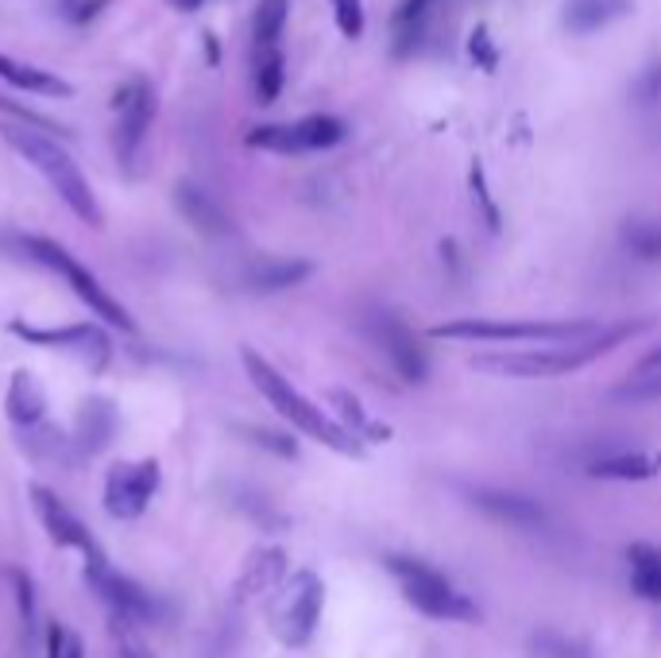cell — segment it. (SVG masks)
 Segmentation results:
<instances>
[{"label":"cell","mask_w":661,"mask_h":658,"mask_svg":"<svg viewBox=\"0 0 661 658\" xmlns=\"http://www.w3.org/2000/svg\"><path fill=\"white\" fill-rule=\"evenodd\" d=\"M0 136H4V144L16 151V156L28 159V164L47 178V186L67 202L70 214L78 217V222L101 229L105 217H101V206H97L93 186H89V178L81 175V167L73 164V156L55 140L51 132H39V128H31V125L4 120V125H0Z\"/></svg>","instance_id":"cell-1"},{"label":"cell","mask_w":661,"mask_h":658,"mask_svg":"<svg viewBox=\"0 0 661 658\" xmlns=\"http://www.w3.org/2000/svg\"><path fill=\"white\" fill-rule=\"evenodd\" d=\"M650 322H619V326H603L592 337L576 341V345H558V348H537V353H480L472 356V369L495 372V376H514V380H553L569 376V372L584 369V364L600 361L603 353H611L615 345L631 341L634 333H642Z\"/></svg>","instance_id":"cell-2"},{"label":"cell","mask_w":661,"mask_h":658,"mask_svg":"<svg viewBox=\"0 0 661 658\" xmlns=\"http://www.w3.org/2000/svg\"><path fill=\"white\" fill-rule=\"evenodd\" d=\"M240 361H244V372H248V380L256 384V392L264 395V400L272 403V407L290 422V426H298L302 434H309L314 442L329 445L333 453H345V458H361L364 445L356 442V438L348 434L341 422H333L322 407H314V403H309L306 395L298 392V387H290V380L283 376V372L275 369L272 361H264L256 348H240Z\"/></svg>","instance_id":"cell-3"},{"label":"cell","mask_w":661,"mask_h":658,"mask_svg":"<svg viewBox=\"0 0 661 658\" xmlns=\"http://www.w3.org/2000/svg\"><path fill=\"white\" fill-rule=\"evenodd\" d=\"M391 570V577L398 581L403 597L411 600L418 612L434 616V620H461L472 623L480 620V608L468 592H461L445 573H437L434 566H426L422 558H403V554H391L383 562Z\"/></svg>","instance_id":"cell-4"},{"label":"cell","mask_w":661,"mask_h":658,"mask_svg":"<svg viewBox=\"0 0 661 658\" xmlns=\"http://www.w3.org/2000/svg\"><path fill=\"white\" fill-rule=\"evenodd\" d=\"M23 252H28V256L36 259V264H43V267H51L55 275H62V279H67V287H70L73 295H78L81 303H86L89 311H93L101 322H109V326H117V330H125V333L136 330L132 314H128L125 306H120L117 298H112L109 291H105L101 283H97V275L89 272L86 264H78V259H73L70 252L59 245V240L23 237Z\"/></svg>","instance_id":"cell-5"},{"label":"cell","mask_w":661,"mask_h":658,"mask_svg":"<svg viewBox=\"0 0 661 658\" xmlns=\"http://www.w3.org/2000/svg\"><path fill=\"white\" fill-rule=\"evenodd\" d=\"M322 605H325L322 577L309 570L290 573L287 581L275 589V600H272V608H267L275 639H279L283 647H306L317 631V620H322Z\"/></svg>","instance_id":"cell-6"},{"label":"cell","mask_w":661,"mask_h":658,"mask_svg":"<svg viewBox=\"0 0 661 658\" xmlns=\"http://www.w3.org/2000/svg\"><path fill=\"white\" fill-rule=\"evenodd\" d=\"M600 330L595 322H445L434 326L430 337L448 341H487V345H503V341H537V345H576V341L592 337Z\"/></svg>","instance_id":"cell-7"},{"label":"cell","mask_w":661,"mask_h":658,"mask_svg":"<svg viewBox=\"0 0 661 658\" xmlns=\"http://www.w3.org/2000/svg\"><path fill=\"white\" fill-rule=\"evenodd\" d=\"M348 128L337 117H302L294 125H259L248 132V148L275 151V156H306V151H329L345 140Z\"/></svg>","instance_id":"cell-8"},{"label":"cell","mask_w":661,"mask_h":658,"mask_svg":"<svg viewBox=\"0 0 661 658\" xmlns=\"http://www.w3.org/2000/svg\"><path fill=\"white\" fill-rule=\"evenodd\" d=\"M162 469L155 458L144 461H120L105 477V511L112 519H140L151 503V495L159 492Z\"/></svg>","instance_id":"cell-9"},{"label":"cell","mask_w":661,"mask_h":658,"mask_svg":"<svg viewBox=\"0 0 661 658\" xmlns=\"http://www.w3.org/2000/svg\"><path fill=\"white\" fill-rule=\"evenodd\" d=\"M86 581L93 585L97 597L109 605V612H112V620H117V623H128V628H132V623H147L155 616L151 597H147L140 585L132 581V577L112 570L105 550H97L93 558H86Z\"/></svg>","instance_id":"cell-10"},{"label":"cell","mask_w":661,"mask_h":658,"mask_svg":"<svg viewBox=\"0 0 661 658\" xmlns=\"http://www.w3.org/2000/svg\"><path fill=\"white\" fill-rule=\"evenodd\" d=\"M117 132H112V144H117V159L128 170L136 167V156H140L147 128L155 120V94L144 78H132L125 82V89H117Z\"/></svg>","instance_id":"cell-11"},{"label":"cell","mask_w":661,"mask_h":658,"mask_svg":"<svg viewBox=\"0 0 661 658\" xmlns=\"http://www.w3.org/2000/svg\"><path fill=\"white\" fill-rule=\"evenodd\" d=\"M364 330L375 345L387 353V361L395 364V372L406 380V384H426L430 376V361L422 353V345L414 341V333L403 326L391 311H367Z\"/></svg>","instance_id":"cell-12"},{"label":"cell","mask_w":661,"mask_h":658,"mask_svg":"<svg viewBox=\"0 0 661 658\" xmlns=\"http://www.w3.org/2000/svg\"><path fill=\"white\" fill-rule=\"evenodd\" d=\"M20 341L28 345H47V348H67V353H78L89 369H105L109 361V337H105L97 326L89 322H78V326H28V322H12L8 326Z\"/></svg>","instance_id":"cell-13"},{"label":"cell","mask_w":661,"mask_h":658,"mask_svg":"<svg viewBox=\"0 0 661 658\" xmlns=\"http://www.w3.org/2000/svg\"><path fill=\"white\" fill-rule=\"evenodd\" d=\"M28 495H31V503H36L39 523L47 527V534H51L55 547L78 550L81 558H93L97 550H101V542H97L93 534H89V527L81 523V519L73 515V511H70L67 503H62L51 489H43V484H31Z\"/></svg>","instance_id":"cell-14"},{"label":"cell","mask_w":661,"mask_h":658,"mask_svg":"<svg viewBox=\"0 0 661 658\" xmlns=\"http://www.w3.org/2000/svg\"><path fill=\"white\" fill-rule=\"evenodd\" d=\"M472 503H476L484 515H492L495 523H507L514 531H542L545 527V508L537 500H530V495L480 489V492H472Z\"/></svg>","instance_id":"cell-15"},{"label":"cell","mask_w":661,"mask_h":658,"mask_svg":"<svg viewBox=\"0 0 661 658\" xmlns=\"http://www.w3.org/2000/svg\"><path fill=\"white\" fill-rule=\"evenodd\" d=\"M283 577H287V554H283L279 547H264L244 562V570L233 585V597L248 600V597H259V592H272L283 585Z\"/></svg>","instance_id":"cell-16"},{"label":"cell","mask_w":661,"mask_h":658,"mask_svg":"<svg viewBox=\"0 0 661 658\" xmlns=\"http://www.w3.org/2000/svg\"><path fill=\"white\" fill-rule=\"evenodd\" d=\"M584 473L595 477V481H654V477H661V453H608V458L588 461Z\"/></svg>","instance_id":"cell-17"},{"label":"cell","mask_w":661,"mask_h":658,"mask_svg":"<svg viewBox=\"0 0 661 658\" xmlns=\"http://www.w3.org/2000/svg\"><path fill=\"white\" fill-rule=\"evenodd\" d=\"M175 202H178V209H182L186 222H190L198 233H206V237H228V233H233V222H228V214L217 206L214 198H209L206 190H198V186L182 183L175 190Z\"/></svg>","instance_id":"cell-18"},{"label":"cell","mask_w":661,"mask_h":658,"mask_svg":"<svg viewBox=\"0 0 661 658\" xmlns=\"http://www.w3.org/2000/svg\"><path fill=\"white\" fill-rule=\"evenodd\" d=\"M4 411H8V419H12L16 426H23V430L39 426V422H43V414H47L43 384H39L31 372H16L12 384H8V395H4Z\"/></svg>","instance_id":"cell-19"},{"label":"cell","mask_w":661,"mask_h":658,"mask_svg":"<svg viewBox=\"0 0 661 658\" xmlns=\"http://www.w3.org/2000/svg\"><path fill=\"white\" fill-rule=\"evenodd\" d=\"M0 82L12 86V89H28V94H39V97H70L73 86L62 82L59 75H47V70L31 67V62H20V59H8V55H0Z\"/></svg>","instance_id":"cell-20"},{"label":"cell","mask_w":661,"mask_h":658,"mask_svg":"<svg viewBox=\"0 0 661 658\" xmlns=\"http://www.w3.org/2000/svg\"><path fill=\"white\" fill-rule=\"evenodd\" d=\"M117 434V411L105 400H89L78 411V445L81 453H101Z\"/></svg>","instance_id":"cell-21"},{"label":"cell","mask_w":661,"mask_h":658,"mask_svg":"<svg viewBox=\"0 0 661 658\" xmlns=\"http://www.w3.org/2000/svg\"><path fill=\"white\" fill-rule=\"evenodd\" d=\"M309 272H314V264H309V259H264V264L248 267L244 283H248V291H259V295H267V291H287V287H294V283H302Z\"/></svg>","instance_id":"cell-22"},{"label":"cell","mask_w":661,"mask_h":658,"mask_svg":"<svg viewBox=\"0 0 661 658\" xmlns=\"http://www.w3.org/2000/svg\"><path fill=\"white\" fill-rule=\"evenodd\" d=\"M623 12H631V0H569L565 4V28L576 36L608 28L611 20H619Z\"/></svg>","instance_id":"cell-23"},{"label":"cell","mask_w":661,"mask_h":658,"mask_svg":"<svg viewBox=\"0 0 661 658\" xmlns=\"http://www.w3.org/2000/svg\"><path fill=\"white\" fill-rule=\"evenodd\" d=\"M287 12H290V0H259L256 16H251V55L279 51Z\"/></svg>","instance_id":"cell-24"},{"label":"cell","mask_w":661,"mask_h":658,"mask_svg":"<svg viewBox=\"0 0 661 658\" xmlns=\"http://www.w3.org/2000/svg\"><path fill=\"white\" fill-rule=\"evenodd\" d=\"M437 8V0H403L395 8V20H391V31H395V51L398 55H411L414 47L422 43L426 36V23L430 12Z\"/></svg>","instance_id":"cell-25"},{"label":"cell","mask_w":661,"mask_h":658,"mask_svg":"<svg viewBox=\"0 0 661 658\" xmlns=\"http://www.w3.org/2000/svg\"><path fill=\"white\" fill-rule=\"evenodd\" d=\"M329 403L341 414V426H345L348 434L356 438V442H361V438H367V442H387V438H391V430L379 426V422H375L372 414L361 407V400H356L353 392H345V387H333Z\"/></svg>","instance_id":"cell-26"},{"label":"cell","mask_w":661,"mask_h":658,"mask_svg":"<svg viewBox=\"0 0 661 658\" xmlns=\"http://www.w3.org/2000/svg\"><path fill=\"white\" fill-rule=\"evenodd\" d=\"M627 558H631V589L642 600H661V550L634 542Z\"/></svg>","instance_id":"cell-27"},{"label":"cell","mask_w":661,"mask_h":658,"mask_svg":"<svg viewBox=\"0 0 661 658\" xmlns=\"http://www.w3.org/2000/svg\"><path fill=\"white\" fill-rule=\"evenodd\" d=\"M283 51H267V55H251V82H256V101L272 105L283 94Z\"/></svg>","instance_id":"cell-28"},{"label":"cell","mask_w":661,"mask_h":658,"mask_svg":"<svg viewBox=\"0 0 661 658\" xmlns=\"http://www.w3.org/2000/svg\"><path fill=\"white\" fill-rule=\"evenodd\" d=\"M627 248L639 259H661V225L658 222H634L623 233Z\"/></svg>","instance_id":"cell-29"},{"label":"cell","mask_w":661,"mask_h":658,"mask_svg":"<svg viewBox=\"0 0 661 658\" xmlns=\"http://www.w3.org/2000/svg\"><path fill=\"white\" fill-rule=\"evenodd\" d=\"M468 59L476 62L480 70H487V75L500 67V47H495V39H492V31H487V23H476V31L468 36Z\"/></svg>","instance_id":"cell-30"},{"label":"cell","mask_w":661,"mask_h":658,"mask_svg":"<svg viewBox=\"0 0 661 658\" xmlns=\"http://www.w3.org/2000/svg\"><path fill=\"white\" fill-rule=\"evenodd\" d=\"M615 400H631V403L661 400V369L658 372H642V376L627 380L623 387H615Z\"/></svg>","instance_id":"cell-31"},{"label":"cell","mask_w":661,"mask_h":658,"mask_svg":"<svg viewBox=\"0 0 661 658\" xmlns=\"http://www.w3.org/2000/svg\"><path fill=\"white\" fill-rule=\"evenodd\" d=\"M47 658H86V647H81V639L70 628L51 623L47 628Z\"/></svg>","instance_id":"cell-32"},{"label":"cell","mask_w":661,"mask_h":658,"mask_svg":"<svg viewBox=\"0 0 661 658\" xmlns=\"http://www.w3.org/2000/svg\"><path fill=\"white\" fill-rule=\"evenodd\" d=\"M333 16H337V28L345 31L348 39L364 36V4L361 0H333Z\"/></svg>","instance_id":"cell-33"},{"label":"cell","mask_w":661,"mask_h":658,"mask_svg":"<svg viewBox=\"0 0 661 658\" xmlns=\"http://www.w3.org/2000/svg\"><path fill=\"white\" fill-rule=\"evenodd\" d=\"M472 194H476V202H480V209H484L487 225H492V229H500V209H495V198H492V190H487V178H484V167H480V164H472Z\"/></svg>","instance_id":"cell-34"},{"label":"cell","mask_w":661,"mask_h":658,"mask_svg":"<svg viewBox=\"0 0 661 658\" xmlns=\"http://www.w3.org/2000/svg\"><path fill=\"white\" fill-rule=\"evenodd\" d=\"M0 112H8V117H12L16 125H31V128H39V132H55V125H51V120H43V117H39V112L23 109V105L8 101L4 94H0Z\"/></svg>","instance_id":"cell-35"},{"label":"cell","mask_w":661,"mask_h":658,"mask_svg":"<svg viewBox=\"0 0 661 658\" xmlns=\"http://www.w3.org/2000/svg\"><path fill=\"white\" fill-rule=\"evenodd\" d=\"M634 97H639V101H647V105L661 101V62H658V67H650L647 75L639 78V86H634Z\"/></svg>","instance_id":"cell-36"},{"label":"cell","mask_w":661,"mask_h":658,"mask_svg":"<svg viewBox=\"0 0 661 658\" xmlns=\"http://www.w3.org/2000/svg\"><path fill=\"white\" fill-rule=\"evenodd\" d=\"M112 658H155L140 639L132 636V631H120L117 636V647H112Z\"/></svg>","instance_id":"cell-37"},{"label":"cell","mask_w":661,"mask_h":658,"mask_svg":"<svg viewBox=\"0 0 661 658\" xmlns=\"http://www.w3.org/2000/svg\"><path fill=\"white\" fill-rule=\"evenodd\" d=\"M16 577V592H20V612H23V623L36 620V597H31V581L23 573H12Z\"/></svg>","instance_id":"cell-38"},{"label":"cell","mask_w":661,"mask_h":658,"mask_svg":"<svg viewBox=\"0 0 661 658\" xmlns=\"http://www.w3.org/2000/svg\"><path fill=\"white\" fill-rule=\"evenodd\" d=\"M658 369H661V345L647 356V361H642V372H658Z\"/></svg>","instance_id":"cell-39"},{"label":"cell","mask_w":661,"mask_h":658,"mask_svg":"<svg viewBox=\"0 0 661 658\" xmlns=\"http://www.w3.org/2000/svg\"><path fill=\"white\" fill-rule=\"evenodd\" d=\"M206 47H209L206 59H209V62H217V59H220V51H217V39H214V36H206Z\"/></svg>","instance_id":"cell-40"},{"label":"cell","mask_w":661,"mask_h":658,"mask_svg":"<svg viewBox=\"0 0 661 658\" xmlns=\"http://www.w3.org/2000/svg\"><path fill=\"white\" fill-rule=\"evenodd\" d=\"M175 8H182V12H194V8H201V0H170Z\"/></svg>","instance_id":"cell-41"}]
</instances>
